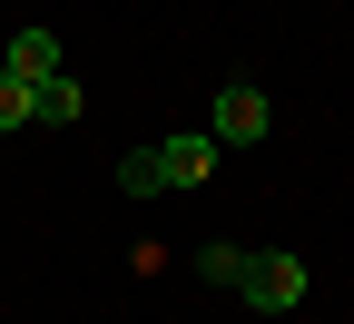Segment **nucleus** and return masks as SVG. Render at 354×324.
<instances>
[{"mask_svg": "<svg viewBox=\"0 0 354 324\" xmlns=\"http://www.w3.org/2000/svg\"><path fill=\"white\" fill-rule=\"evenodd\" d=\"M266 118H276V108H266V88H256V79H227V88H216V108H207V137H216V148H256Z\"/></svg>", "mask_w": 354, "mask_h": 324, "instance_id": "1", "label": "nucleus"}, {"mask_svg": "<svg viewBox=\"0 0 354 324\" xmlns=\"http://www.w3.org/2000/svg\"><path fill=\"white\" fill-rule=\"evenodd\" d=\"M256 314H295L305 305V256H246V285H236Z\"/></svg>", "mask_w": 354, "mask_h": 324, "instance_id": "2", "label": "nucleus"}, {"mask_svg": "<svg viewBox=\"0 0 354 324\" xmlns=\"http://www.w3.org/2000/svg\"><path fill=\"white\" fill-rule=\"evenodd\" d=\"M216 167V137H167V187H197Z\"/></svg>", "mask_w": 354, "mask_h": 324, "instance_id": "3", "label": "nucleus"}, {"mask_svg": "<svg viewBox=\"0 0 354 324\" xmlns=\"http://www.w3.org/2000/svg\"><path fill=\"white\" fill-rule=\"evenodd\" d=\"M10 69H20V79H59V39H50V30H20V39H10Z\"/></svg>", "mask_w": 354, "mask_h": 324, "instance_id": "4", "label": "nucleus"}, {"mask_svg": "<svg viewBox=\"0 0 354 324\" xmlns=\"http://www.w3.org/2000/svg\"><path fill=\"white\" fill-rule=\"evenodd\" d=\"M118 187H128V197H158V187H167V148H138V158H118Z\"/></svg>", "mask_w": 354, "mask_h": 324, "instance_id": "5", "label": "nucleus"}, {"mask_svg": "<svg viewBox=\"0 0 354 324\" xmlns=\"http://www.w3.org/2000/svg\"><path fill=\"white\" fill-rule=\"evenodd\" d=\"M20 118H39V79L0 69V128H20Z\"/></svg>", "mask_w": 354, "mask_h": 324, "instance_id": "6", "label": "nucleus"}, {"mask_svg": "<svg viewBox=\"0 0 354 324\" xmlns=\"http://www.w3.org/2000/svg\"><path fill=\"white\" fill-rule=\"evenodd\" d=\"M39 118L69 128V118H79V79H39Z\"/></svg>", "mask_w": 354, "mask_h": 324, "instance_id": "7", "label": "nucleus"}, {"mask_svg": "<svg viewBox=\"0 0 354 324\" xmlns=\"http://www.w3.org/2000/svg\"><path fill=\"white\" fill-rule=\"evenodd\" d=\"M197 275H207V285H246V256L236 246H197Z\"/></svg>", "mask_w": 354, "mask_h": 324, "instance_id": "8", "label": "nucleus"}]
</instances>
